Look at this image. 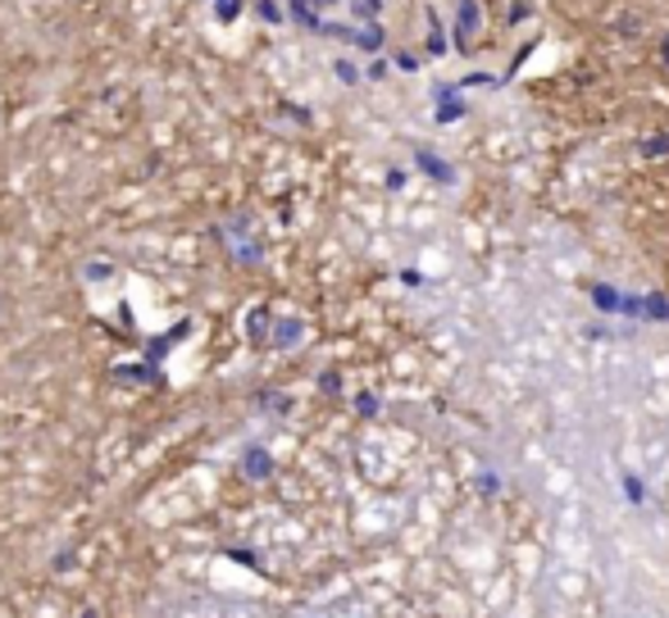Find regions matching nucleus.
<instances>
[{
	"label": "nucleus",
	"mask_w": 669,
	"mask_h": 618,
	"mask_svg": "<svg viewBox=\"0 0 669 618\" xmlns=\"http://www.w3.org/2000/svg\"><path fill=\"white\" fill-rule=\"evenodd\" d=\"M474 27H478V5H474V0H461V19H455V37H469L474 33Z\"/></svg>",
	"instance_id": "f257e3e1"
},
{
	"label": "nucleus",
	"mask_w": 669,
	"mask_h": 618,
	"mask_svg": "<svg viewBox=\"0 0 669 618\" xmlns=\"http://www.w3.org/2000/svg\"><path fill=\"white\" fill-rule=\"evenodd\" d=\"M10 319V305H5V296H0V323H5Z\"/></svg>",
	"instance_id": "0eeeda50"
},
{
	"label": "nucleus",
	"mask_w": 669,
	"mask_h": 618,
	"mask_svg": "<svg viewBox=\"0 0 669 618\" xmlns=\"http://www.w3.org/2000/svg\"><path fill=\"white\" fill-rule=\"evenodd\" d=\"M643 314H651V319H669V300H665V296L643 300Z\"/></svg>",
	"instance_id": "7ed1b4c3"
},
{
	"label": "nucleus",
	"mask_w": 669,
	"mask_h": 618,
	"mask_svg": "<svg viewBox=\"0 0 669 618\" xmlns=\"http://www.w3.org/2000/svg\"><path fill=\"white\" fill-rule=\"evenodd\" d=\"M624 491H628V501H633V505H643V496H647V487H643V482H637L633 473L624 478Z\"/></svg>",
	"instance_id": "20e7f679"
},
{
	"label": "nucleus",
	"mask_w": 669,
	"mask_h": 618,
	"mask_svg": "<svg viewBox=\"0 0 669 618\" xmlns=\"http://www.w3.org/2000/svg\"><path fill=\"white\" fill-rule=\"evenodd\" d=\"M665 146H669L665 137H651V141H647V154H665Z\"/></svg>",
	"instance_id": "423d86ee"
},
{
	"label": "nucleus",
	"mask_w": 669,
	"mask_h": 618,
	"mask_svg": "<svg viewBox=\"0 0 669 618\" xmlns=\"http://www.w3.org/2000/svg\"><path fill=\"white\" fill-rule=\"evenodd\" d=\"M419 164H423V169H429L433 178H451V169H446L442 160H433V154H419Z\"/></svg>",
	"instance_id": "39448f33"
},
{
	"label": "nucleus",
	"mask_w": 669,
	"mask_h": 618,
	"mask_svg": "<svg viewBox=\"0 0 669 618\" xmlns=\"http://www.w3.org/2000/svg\"><path fill=\"white\" fill-rule=\"evenodd\" d=\"M592 300H597V309H620L624 296H620L615 287H605V283H601V287H592Z\"/></svg>",
	"instance_id": "f03ea898"
}]
</instances>
